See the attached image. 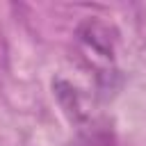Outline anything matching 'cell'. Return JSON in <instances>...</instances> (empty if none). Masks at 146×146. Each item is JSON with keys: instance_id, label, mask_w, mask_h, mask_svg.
Returning a JSON list of instances; mask_svg holds the SVG:
<instances>
[{"instance_id": "obj_1", "label": "cell", "mask_w": 146, "mask_h": 146, "mask_svg": "<svg viewBox=\"0 0 146 146\" xmlns=\"http://www.w3.org/2000/svg\"><path fill=\"white\" fill-rule=\"evenodd\" d=\"M80 146H116L114 132L107 128V123H91L80 137Z\"/></svg>"}]
</instances>
